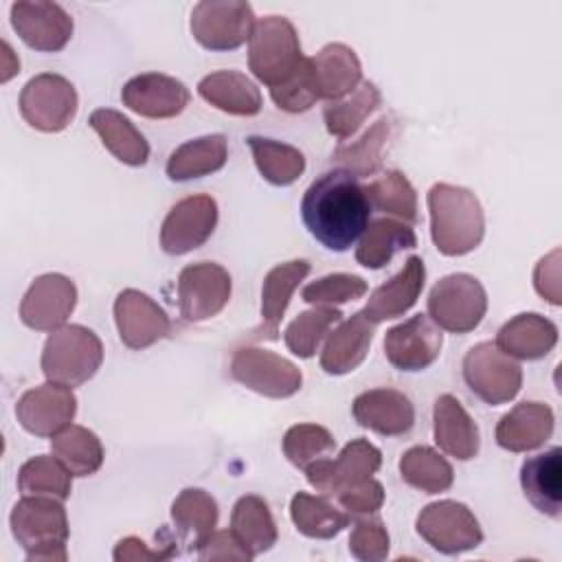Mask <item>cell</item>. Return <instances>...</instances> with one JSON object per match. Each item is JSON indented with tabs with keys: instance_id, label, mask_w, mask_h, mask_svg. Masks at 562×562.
Listing matches in <instances>:
<instances>
[{
	"instance_id": "f5cc1de1",
	"label": "cell",
	"mask_w": 562,
	"mask_h": 562,
	"mask_svg": "<svg viewBox=\"0 0 562 562\" xmlns=\"http://www.w3.org/2000/svg\"><path fill=\"white\" fill-rule=\"evenodd\" d=\"M173 555V549L167 551H151L140 538L127 536L119 540L114 547V560L116 562H145V560H167Z\"/></svg>"
},
{
	"instance_id": "816d5d0a",
	"label": "cell",
	"mask_w": 562,
	"mask_h": 562,
	"mask_svg": "<svg viewBox=\"0 0 562 562\" xmlns=\"http://www.w3.org/2000/svg\"><path fill=\"white\" fill-rule=\"evenodd\" d=\"M536 292L551 305H560V250H551L542 257L533 270Z\"/></svg>"
},
{
	"instance_id": "f1b7e54d",
	"label": "cell",
	"mask_w": 562,
	"mask_h": 562,
	"mask_svg": "<svg viewBox=\"0 0 562 562\" xmlns=\"http://www.w3.org/2000/svg\"><path fill=\"white\" fill-rule=\"evenodd\" d=\"M494 342L512 358L540 360L553 351L558 327L538 312H522L498 329Z\"/></svg>"
},
{
	"instance_id": "9a60e30c",
	"label": "cell",
	"mask_w": 562,
	"mask_h": 562,
	"mask_svg": "<svg viewBox=\"0 0 562 562\" xmlns=\"http://www.w3.org/2000/svg\"><path fill=\"white\" fill-rule=\"evenodd\" d=\"M77 413V397L70 386L46 382L24 391L15 404L20 426L35 437H53L66 428Z\"/></svg>"
},
{
	"instance_id": "f907efd6",
	"label": "cell",
	"mask_w": 562,
	"mask_h": 562,
	"mask_svg": "<svg viewBox=\"0 0 562 562\" xmlns=\"http://www.w3.org/2000/svg\"><path fill=\"white\" fill-rule=\"evenodd\" d=\"M200 560H250L252 555L244 549V544L228 531H213L198 549Z\"/></svg>"
},
{
	"instance_id": "b9f144b4",
	"label": "cell",
	"mask_w": 562,
	"mask_h": 562,
	"mask_svg": "<svg viewBox=\"0 0 562 562\" xmlns=\"http://www.w3.org/2000/svg\"><path fill=\"white\" fill-rule=\"evenodd\" d=\"M400 476L406 485L424 492L439 494L452 487V465L428 446H413L400 459Z\"/></svg>"
},
{
	"instance_id": "7c38bea8",
	"label": "cell",
	"mask_w": 562,
	"mask_h": 562,
	"mask_svg": "<svg viewBox=\"0 0 562 562\" xmlns=\"http://www.w3.org/2000/svg\"><path fill=\"white\" fill-rule=\"evenodd\" d=\"M231 274L213 261L189 263L178 274V307L187 323L217 316L231 299Z\"/></svg>"
},
{
	"instance_id": "30bf717a",
	"label": "cell",
	"mask_w": 562,
	"mask_h": 562,
	"mask_svg": "<svg viewBox=\"0 0 562 562\" xmlns=\"http://www.w3.org/2000/svg\"><path fill=\"white\" fill-rule=\"evenodd\" d=\"M417 533L439 553L457 555L483 542V529L472 509L459 501H437L426 505L415 520Z\"/></svg>"
},
{
	"instance_id": "7402d4cb",
	"label": "cell",
	"mask_w": 562,
	"mask_h": 562,
	"mask_svg": "<svg viewBox=\"0 0 562 562\" xmlns=\"http://www.w3.org/2000/svg\"><path fill=\"white\" fill-rule=\"evenodd\" d=\"M426 283V268L422 257L411 255L404 263V268L391 277L386 283L378 285L364 310H360L373 325L382 321H391L397 316H404L419 299Z\"/></svg>"
},
{
	"instance_id": "ffe728a7",
	"label": "cell",
	"mask_w": 562,
	"mask_h": 562,
	"mask_svg": "<svg viewBox=\"0 0 562 562\" xmlns=\"http://www.w3.org/2000/svg\"><path fill=\"white\" fill-rule=\"evenodd\" d=\"M189 88L162 72L136 75L121 90L123 105L145 119L178 116L189 105Z\"/></svg>"
},
{
	"instance_id": "1f68e13d",
	"label": "cell",
	"mask_w": 562,
	"mask_h": 562,
	"mask_svg": "<svg viewBox=\"0 0 562 562\" xmlns=\"http://www.w3.org/2000/svg\"><path fill=\"white\" fill-rule=\"evenodd\" d=\"M397 134V121L389 114L378 119L358 140L351 145H338L331 154V162L338 169L349 171L356 178L373 176L384 160V149Z\"/></svg>"
},
{
	"instance_id": "ab89813d",
	"label": "cell",
	"mask_w": 562,
	"mask_h": 562,
	"mask_svg": "<svg viewBox=\"0 0 562 562\" xmlns=\"http://www.w3.org/2000/svg\"><path fill=\"white\" fill-rule=\"evenodd\" d=\"M246 143L266 182L274 187H288L303 176L305 156L296 147L266 136H248Z\"/></svg>"
},
{
	"instance_id": "d4e9b609",
	"label": "cell",
	"mask_w": 562,
	"mask_h": 562,
	"mask_svg": "<svg viewBox=\"0 0 562 562\" xmlns=\"http://www.w3.org/2000/svg\"><path fill=\"white\" fill-rule=\"evenodd\" d=\"M520 487L540 514L558 520L562 514V450L553 446L525 459L520 465Z\"/></svg>"
},
{
	"instance_id": "52a82bcc",
	"label": "cell",
	"mask_w": 562,
	"mask_h": 562,
	"mask_svg": "<svg viewBox=\"0 0 562 562\" xmlns=\"http://www.w3.org/2000/svg\"><path fill=\"white\" fill-rule=\"evenodd\" d=\"M461 369L468 389L490 406L507 404L522 386L520 364L490 340L470 347Z\"/></svg>"
},
{
	"instance_id": "2e32d148",
	"label": "cell",
	"mask_w": 562,
	"mask_h": 562,
	"mask_svg": "<svg viewBox=\"0 0 562 562\" xmlns=\"http://www.w3.org/2000/svg\"><path fill=\"white\" fill-rule=\"evenodd\" d=\"M380 465L382 452L367 439H353L336 459H318L305 470V474L312 487L327 496H336L340 490L371 479Z\"/></svg>"
},
{
	"instance_id": "8992f818",
	"label": "cell",
	"mask_w": 562,
	"mask_h": 562,
	"mask_svg": "<svg viewBox=\"0 0 562 562\" xmlns=\"http://www.w3.org/2000/svg\"><path fill=\"white\" fill-rule=\"evenodd\" d=\"M426 307L428 318L439 329L468 334L481 325L487 312V294L476 277L468 272H454L441 277L432 285Z\"/></svg>"
},
{
	"instance_id": "4dcf8cb0",
	"label": "cell",
	"mask_w": 562,
	"mask_h": 562,
	"mask_svg": "<svg viewBox=\"0 0 562 562\" xmlns=\"http://www.w3.org/2000/svg\"><path fill=\"white\" fill-rule=\"evenodd\" d=\"M228 158V140L224 134H206L176 147L167 160V176L173 182H187L220 171Z\"/></svg>"
},
{
	"instance_id": "5b68a950",
	"label": "cell",
	"mask_w": 562,
	"mask_h": 562,
	"mask_svg": "<svg viewBox=\"0 0 562 562\" xmlns=\"http://www.w3.org/2000/svg\"><path fill=\"white\" fill-rule=\"evenodd\" d=\"M303 59L294 24L283 15L261 18L248 40V68L268 88L281 86Z\"/></svg>"
},
{
	"instance_id": "681fc988",
	"label": "cell",
	"mask_w": 562,
	"mask_h": 562,
	"mask_svg": "<svg viewBox=\"0 0 562 562\" xmlns=\"http://www.w3.org/2000/svg\"><path fill=\"white\" fill-rule=\"evenodd\" d=\"M338 505L353 518H364V516H373L382 503H384V487L380 481L364 479L356 485H349L345 490H340L336 494Z\"/></svg>"
},
{
	"instance_id": "8d00e7d4",
	"label": "cell",
	"mask_w": 562,
	"mask_h": 562,
	"mask_svg": "<svg viewBox=\"0 0 562 562\" xmlns=\"http://www.w3.org/2000/svg\"><path fill=\"white\" fill-rule=\"evenodd\" d=\"M290 518L303 536L318 540H329L338 536L351 520V516L342 507L334 505L327 494L314 496L307 492H296L292 496Z\"/></svg>"
},
{
	"instance_id": "f6af8a7d",
	"label": "cell",
	"mask_w": 562,
	"mask_h": 562,
	"mask_svg": "<svg viewBox=\"0 0 562 562\" xmlns=\"http://www.w3.org/2000/svg\"><path fill=\"white\" fill-rule=\"evenodd\" d=\"M334 448H336L334 435L318 424H296L288 428V432L283 435V454L294 468L303 472L314 461L325 459Z\"/></svg>"
},
{
	"instance_id": "ee69618b",
	"label": "cell",
	"mask_w": 562,
	"mask_h": 562,
	"mask_svg": "<svg viewBox=\"0 0 562 562\" xmlns=\"http://www.w3.org/2000/svg\"><path fill=\"white\" fill-rule=\"evenodd\" d=\"M342 321V312L331 305H314L301 312L283 331L288 349L299 358H312L329 329Z\"/></svg>"
},
{
	"instance_id": "6da1fadb",
	"label": "cell",
	"mask_w": 562,
	"mask_h": 562,
	"mask_svg": "<svg viewBox=\"0 0 562 562\" xmlns=\"http://www.w3.org/2000/svg\"><path fill=\"white\" fill-rule=\"evenodd\" d=\"M301 217L321 246L345 252L369 226L371 204L356 176L345 169H329L305 189Z\"/></svg>"
},
{
	"instance_id": "3957f363",
	"label": "cell",
	"mask_w": 562,
	"mask_h": 562,
	"mask_svg": "<svg viewBox=\"0 0 562 562\" xmlns=\"http://www.w3.org/2000/svg\"><path fill=\"white\" fill-rule=\"evenodd\" d=\"M9 525L29 562H64L68 558L66 540L70 527L59 498L22 496L11 509Z\"/></svg>"
},
{
	"instance_id": "5bb4252c",
	"label": "cell",
	"mask_w": 562,
	"mask_h": 562,
	"mask_svg": "<svg viewBox=\"0 0 562 562\" xmlns=\"http://www.w3.org/2000/svg\"><path fill=\"white\" fill-rule=\"evenodd\" d=\"M77 305L72 279L59 272L40 274L20 303V321L35 331H55L66 325Z\"/></svg>"
},
{
	"instance_id": "7a4b0ae2",
	"label": "cell",
	"mask_w": 562,
	"mask_h": 562,
	"mask_svg": "<svg viewBox=\"0 0 562 562\" xmlns=\"http://www.w3.org/2000/svg\"><path fill=\"white\" fill-rule=\"evenodd\" d=\"M430 237L446 257H461L479 248L485 235V217L479 198L457 184L437 182L428 191Z\"/></svg>"
},
{
	"instance_id": "44dd1931",
	"label": "cell",
	"mask_w": 562,
	"mask_h": 562,
	"mask_svg": "<svg viewBox=\"0 0 562 562\" xmlns=\"http://www.w3.org/2000/svg\"><path fill=\"white\" fill-rule=\"evenodd\" d=\"M353 419L378 435L400 437L415 424V406L395 389H371L360 393L351 404Z\"/></svg>"
},
{
	"instance_id": "f35d334b",
	"label": "cell",
	"mask_w": 562,
	"mask_h": 562,
	"mask_svg": "<svg viewBox=\"0 0 562 562\" xmlns=\"http://www.w3.org/2000/svg\"><path fill=\"white\" fill-rule=\"evenodd\" d=\"M53 454L72 476H90L103 465L101 439L86 426L68 424L50 437Z\"/></svg>"
},
{
	"instance_id": "484cf974",
	"label": "cell",
	"mask_w": 562,
	"mask_h": 562,
	"mask_svg": "<svg viewBox=\"0 0 562 562\" xmlns=\"http://www.w3.org/2000/svg\"><path fill=\"white\" fill-rule=\"evenodd\" d=\"M373 334L375 325L362 312L351 314L329 334L321 353V369L329 375L351 373L364 362Z\"/></svg>"
},
{
	"instance_id": "7bdbcfd3",
	"label": "cell",
	"mask_w": 562,
	"mask_h": 562,
	"mask_svg": "<svg viewBox=\"0 0 562 562\" xmlns=\"http://www.w3.org/2000/svg\"><path fill=\"white\" fill-rule=\"evenodd\" d=\"M18 490L22 496H50L66 501L72 490V474L55 454H37L22 463L18 472Z\"/></svg>"
},
{
	"instance_id": "9c48e42d",
	"label": "cell",
	"mask_w": 562,
	"mask_h": 562,
	"mask_svg": "<svg viewBox=\"0 0 562 562\" xmlns=\"http://www.w3.org/2000/svg\"><path fill=\"white\" fill-rule=\"evenodd\" d=\"M255 11L244 0H202L191 11V35L209 50H235L255 29Z\"/></svg>"
},
{
	"instance_id": "e575fe53",
	"label": "cell",
	"mask_w": 562,
	"mask_h": 562,
	"mask_svg": "<svg viewBox=\"0 0 562 562\" xmlns=\"http://www.w3.org/2000/svg\"><path fill=\"white\" fill-rule=\"evenodd\" d=\"M231 531L255 558L270 551L277 544L279 531L268 503L261 496H241L231 514Z\"/></svg>"
},
{
	"instance_id": "4316f807",
	"label": "cell",
	"mask_w": 562,
	"mask_h": 562,
	"mask_svg": "<svg viewBox=\"0 0 562 562\" xmlns=\"http://www.w3.org/2000/svg\"><path fill=\"white\" fill-rule=\"evenodd\" d=\"M310 274V261L292 259L274 266L261 285V325L255 329L259 340H277L279 323L290 305V299L299 283Z\"/></svg>"
},
{
	"instance_id": "cb8c5ba5",
	"label": "cell",
	"mask_w": 562,
	"mask_h": 562,
	"mask_svg": "<svg viewBox=\"0 0 562 562\" xmlns=\"http://www.w3.org/2000/svg\"><path fill=\"white\" fill-rule=\"evenodd\" d=\"M553 411L544 402H520L496 424V443L509 452H529L553 435Z\"/></svg>"
},
{
	"instance_id": "ac0fdd59",
	"label": "cell",
	"mask_w": 562,
	"mask_h": 562,
	"mask_svg": "<svg viewBox=\"0 0 562 562\" xmlns=\"http://www.w3.org/2000/svg\"><path fill=\"white\" fill-rule=\"evenodd\" d=\"M11 26L29 48L42 53H57L72 37V18L57 2H13Z\"/></svg>"
},
{
	"instance_id": "d6986e66",
	"label": "cell",
	"mask_w": 562,
	"mask_h": 562,
	"mask_svg": "<svg viewBox=\"0 0 562 562\" xmlns=\"http://www.w3.org/2000/svg\"><path fill=\"white\" fill-rule=\"evenodd\" d=\"M119 338L130 349H147L171 331L167 312L145 292L127 288L114 299Z\"/></svg>"
},
{
	"instance_id": "74e56055",
	"label": "cell",
	"mask_w": 562,
	"mask_h": 562,
	"mask_svg": "<svg viewBox=\"0 0 562 562\" xmlns=\"http://www.w3.org/2000/svg\"><path fill=\"white\" fill-rule=\"evenodd\" d=\"M380 103H382V94L378 86L371 81H364L351 94L338 101H329L325 105L323 110L325 127L334 138L345 140L362 127V123L369 119V114H373L380 108Z\"/></svg>"
},
{
	"instance_id": "bcb514c9",
	"label": "cell",
	"mask_w": 562,
	"mask_h": 562,
	"mask_svg": "<svg viewBox=\"0 0 562 562\" xmlns=\"http://www.w3.org/2000/svg\"><path fill=\"white\" fill-rule=\"evenodd\" d=\"M367 294V281L358 274L336 272L321 277L307 283L301 292V299L310 305H340L347 301L362 299Z\"/></svg>"
},
{
	"instance_id": "f546056e",
	"label": "cell",
	"mask_w": 562,
	"mask_h": 562,
	"mask_svg": "<svg viewBox=\"0 0 562 562\" xmlns=\"http://www.w3.org/2000/svg\"><path fill=\"white\" fill-rule=\"evenodd\" d=\"M198 94L213 108L233 116H255L261 110V92L239 70H217L200 79Z\"/></svg>"
},
{
	"instance_id": "7dc6e473",
	"label": "cell",
	"mask_w": 562,
	"mask_h": 562,
	"mask_svg": "<svg viewBox=\"0 0 562 562\" xmlns=\"http://www.w3.org/2000/svg\"><path fill=\"white\" fill-rule=\"evenodd\" d=\"M270 97L274 105L283 112L299 114L310 110L321 97L316 90V81L312 75V64L310 57H303L299 68L292 72L290 79H285L281 86L270 88Z\"/></svg>"
},
{
	"instance_id": "ba28073f",
	"label": "cell",
	"mask_w": 562,
	"mask_h": 562,
	"mask_svg": "<svg viewBox=\"0 0 562 562\" xmlns=\"http://www.w3.org/2000/svg\"><path fill=\"white\" fill-rule=\"evenodd\" d=\"M79 108L75 86L55 72H40L20 92V114L37 132L55 134L70 125Z\"/></svg>"
},
{
	"instance_id": "277c9868",
	"label": "cell",
	"mask_w": 562,
	"mask_h": 562,
	"mask_svg": "<svg viewBox=\"0 0 562 562\" xmlns=\"http://www.w3.org/2000/svg\"><path fill=\"white\" fill-rule=\"evenodd\" d=\"M103 362V345L99 336L83 325H64L44 342L42 373L48 382L79 386L88 382Z\"/></svg>"
},
{
	"instance_id": "836d02e7",
	"label": "cell",
	"mask_w": 562,
	"mask_h": 562,
	"mask_svg": "<svg viewBox=\"0 0 562 562\" xmlns=\"http://www.w3.org/2000/svg\"><path fill=\"white\" fill-rule=\"evenodd\" d=\"M417 246V235L411 224L393 220V217H380L373 220L356 248V261L369 270H380L391 263V259L402 252Z\"/></svg>"
},
{
	"instance_id": "60d3db41",
	"label": "cell",
	"mask_w": 562,
	"mask_h": 562,
	"mask_svg": "<svg viewBox=\"0 0 562 562\" xmlns=\"http://www.w3.org/2000/svg\"><path fill=\"white\" fill-rule=\"evenodd\" d=\"M367 200L371 204V211H380L386 213L400 222L406 224H417L419 215H417V193L411 184V180L397 171V169H389L382 171L378 178H373L367 187H364Z\"/></svg>"
},
{
	"instance_id": "d6a6232c",
	"label": "cell",
	"mask_w": 562,
	"mask_h": 562,
	"mask_svg": "<svg viewBox=\"0 0 562 562\" xmlns=\"http://www.w3.org/2000/svg\"><path fill=\"white\" fill-rule=\"evenodd\" d=\"M88 123L99 134L103 147L123 165L143 167L149 160L147 138L121 112L110 108H99L90 114Z\"/></svg>"
},
{
	"instance_id": "8fae6325",
	"label": "cell",
	"mask_w": 562,
	"mask_h": 562,
	"mask_svg": "<svg viewBox=\"0 0 562 562\" xmlns=\"http://www.w3.org/2000/svg\"><path fill=\"white\" fill-rule=\"evenodd\" d=\"M231 375L241 386L272 400L292 397L303 384L294 362L261 347H239L231 358Z\"/></svg>"
},
{
	"instance_id": "4fadbf2b",
	"label": "cell",
	"mask_w": 562,
	"mask_h": 562,
	"mask_svg": "<svg viewBox=\"0 0 562 562\" xmlns=\"http://www.w3.org/2000/svg\"><path fill=\"white\" fill-rule=\"evenodd\" d=\"M217 226V202L206 195H189L176 202L160 226V246L167 255H187L213 235Z\"/></svg>"
},
{
	"instance_id": "c3c4849f",
	"label": "cell",
	"mask_w": 562,
	"mask_h": 562,
	"mask_svg": "<svg viewBox=\"0 0 562 562\" xmlns=\"http://www.w3.org/2000/svg\"><path fill=\"white\" fill-rule=\"evenodd\" d=\"M391 538L380 518H360L349 536V553L360 562H380L389 555Z\"/></svg>"
},
{
	"instance_id": "d590c367",
	"label": "cell",
	"mask_w": 562,
	"mask_h": 562,
	"mask_svg": "<svg viewBox=\"0 0 562 562\" xmlns=\"http://www.w3.org/2000/svg\"><path fill=\"white\" fill-rule=\"evenodd\" d=\"M220 518V509L215 498L200 490L187 487L171 503V520L178 529L180 538H184L191 549H200V544L215 531Z\"/></svg>"
},
{
	"instance_id": "e0dca14e",
	"label": "cell",
	"mask_w": 562,
	"mask_h": 562,
	"mask_svg": "<svg viewBox=\"0 0 562 562\" xmlns=\"http://www.w3.org/2000/svg\"><path fill=\"white\" fill-rule=\"evenodd\" d=\"M441 345V329L428 316L415 314L386 331L384 356L395 369L413 373L428 369L439 358Z\"/></svg>"
},
{
	"instance_id": "83f0119b",
	"label": "cell",
	"mask_w": 562,
	"mask_h": 562,
	"mask_svg": "<svg viewBox=\"0 0 562 562\" xmlns=\"http://www.w3.org/2000/svg\"><path fill=\"white\" fill-rule=\"evenodd\" d=\"M310 64L321 99L338 101L351 94L362 81V64L356 50L347 44H325L314 57H310Z\"/></svg>"
},
{
	"instance_id": "603a6c76",
	"label": "cell",
	"mask_w": 562,
	"mask_h": 562,
	"mask_svg": "<svg viewBox=\"0 0 562 562\" xmlns=\"http://www.w3.org/2000/svg\"><path fill=\"white\" fill-rule=\"evenodd\" d=\"M432 432H435V443L446 454L459 461H470L479 454V448H481L479 426L470 417V413L463 408V404L450 393H443L435 400Z\"/></svg>"
}]
</instances>
